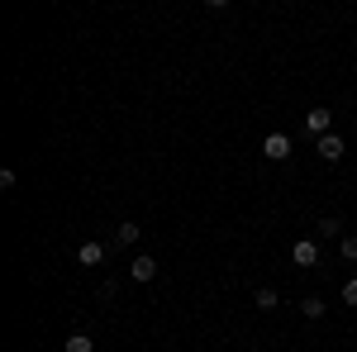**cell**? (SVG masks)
<instances>
[{"label": "cell", "mask_w": 357, "mask_h": 352, "mask_svg": "<svg viewBox=\"0 0 357 352\" xmlns=\"http://www.w3.org/2000/svg\"><path fill=\"white\" fill-rule=\"evenodd\" d=\"M305 129L314 138H324V134H333V109L329 105H314L310 114H305Z\"/></svg>", "instance_id": "6da1fadb"}, {"label": "cell", "mask_w": 357, "mask_h": 352, "mask_svg": "<svg viewBox=\"0 0 357 352\" xmlns=\"http://www.w3.org/2000/svg\"><path fill=\"white\" fill-rule=\"evenodd\" d=\"M262 158L267 162H286L291 158V134H267L262 138Z\"/></svg>", "instance_id": "7a4b0ae2"}, {"label": "cell", "mask_w": 357, "mask_h": 352, "mask_svg": "<svg viewBox=\"0 0 357 352\" xmlns=\"http://www.w3.org/2000/svg\"><path fill=\"white\" fill-rule=\"evenodd\" d=\"M314 153H319L324 162H343L348 148H343V138H338V134H324V138H314Z\"/></svg>", "instance_id": "3957f363"}, {"label": "cell", "mask_w": 357, "mask_h": 352, "mask_svg": "<svg viewBox=\"0 0 357 352\" xmlns=\"http://www.w3.org/2000/svg\"><path fill=\"white\" fill-rule=\"evenodd\" d=\"M291 262H296V267H314V262H319V243H314V238H296Z\"/></svg>", "instance_id": "277c9868"}, {"label": "cell", "mask_w": 357, "mask_h": 352, "mask_svg": "<svg viewBox=\"0 0 357 352\" xmlns=\"http://www.w3.org/2000/svg\"><path fill=\"white\" fill-rule=\"evenodd\" d=\"M153 276H158V262H153L148 252H138L134 262H129V281H138V286H148Z\"/></svg>", "instance_id": "5b68a950"}, {"label": "cell", "mask_w": 357, "mask_h": 352, "mask_svg": "<svg viewBox=\"0 0 357 352\" xmlns=\"http://www.w3.org/2000/svg\"><path fill=\"white\" fill-rule=\"evenodd\" d=\"M77 262H82V267H100V262H105V243H82Z\"/></svg>", "instance_id": "8992f818"}, {"label": "cell", "mask_w": 357, "mask_h": 352, "mask_svg": "<svg viewBox=\"0 0 357 352\" xmlns=\"http://www.w3.org/2000/svg\"><path fill=\"white\" fill-rule=\"evenodd\" d=\"M114 238H119V243H124V247H134L138 238H143V229H138L134 219H124V224H119V229H114Z\"/></svg>", "instance_id": "52a82bcc"}, {"label": "cell", "mask_w": 357, "mask_h": 352, "mask_svg": "<svg viewBox=\"0 0 357 352\" xmlns=\"http://www.w3.org/2000/svg\"><path fill=\"white\" fill-rule=\"evenodd\" d=\"M324 309H329V305H324L319 296H305L301 300V314H305V319H324Z\"/></svg>", "instance_id": "ba28073f"}, {"label": "cell", "mask_w": 357, "mask_h": 352, "mask_svg": "<svg viewBox=\"0 0 357 352\" xmlns=\"http://www.w3.org/2000/svg\"><path fill=\"white\" fill-rule=\"evenodd\" d=\"M252 300H257V309H262V314H272L276 305H281V296H276L272 286H262V291H257V296H252Z\"/></svg>", "instance_id": "9c48e42d"}, {"label": "cell", "mask_w": 357, "mask_h": 352, "mask_svg": "<svg viewBox=\"0 0 357 352\" xmlns=\"http://www.w3.org/2000/svg\"><path fill=\"white\" fill-rule=\"evenodd\" d=\"M314 229H319V238H343V219H319V224H314Z\"/></svg>", "instance_id": "30bf717a"}, {"label": "cell", "mask_w": 357, "mask_h": 352, "mask_svg": "<svg viewBox=\"0 0 357 352\" xmlns=\"http://www.w3.org/2000/svg\"><path fill=\"white\" fill-rule=\"evenodd\" d=\"M67 352H96V343H91L86 333H72V338H67Z\"/></svg>", "instance_id": "8fae6325"}, {"label": "cell", "mask_w": 357, "mask_h": 352, "mask_svg": "<svg viewBox=\"0 0 357 352\" xmlns=\"http://www.w3.org/2000/svg\"><path fill=\"white\" fill-rule=\"evenodd\" d=\"M338 252H343L348 262H357V234H343V238H338Z\"/></svg>", "instance_id": "7c38bea8"}, {"label": "cell", "mask_w": 357, "mask_h": 352, "mask_svg": "<svg viewBox=\"0 0 357 352\" xmlns=\"http://www.w3.org/2000/svg\"><path fill=\"white\" fill-rule=\"evenodd\" d=\"M119 296V281H110V276H105V286H100V300H114Z\"/></svg>", "instance_id": "4fadbf2b"}, {"label": "cell", "mask_w": 357, "mask_h": 352, "mask_svg": "<svg viewBox=\"0 0 357 352\" xmlns=\"http://www.w3.org/2000/svg\"><path fill=\"white\" fill-rule=\"evenodd\" d=\"M343 305H357V276L348 281V286H343Z\"/></svg>", "instance_id": "5bb4252c"}]
</instances>
